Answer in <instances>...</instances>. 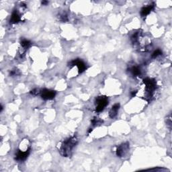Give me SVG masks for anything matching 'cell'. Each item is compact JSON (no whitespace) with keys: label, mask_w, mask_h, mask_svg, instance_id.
Wrapping results in <instances>:
<instances>
[{"label":"cell","mask_w":172,"mask_h":172,"mask_svg":"<svg viewBox=\"0 0 172 172\" xmlns=\"http://www.w3.org/2000/svg\"><path fill=\"white\" fill-rule=\"evenodd\" d=\"M92 122L93 126H95V125H96L97 123H99V120H97V118H93V119L92 120Z\"/></svg>","instance_id":"cell-15"},{"label":"cell","mask_w":172,"mask_h":172,"mask_svg":"<svg viewBox=\"0 0 172 172\" xmlns=\"http://www.w3.org/2000/svg\"><path fill=\"white\" fill-rule=\"evenodd\" d=\"M154 8V5L152 4V5H149L148 6H146V7H143L141 10V15L142 17H145L147 16V15L149 14L153 10Z\"/></svg>","instance_id":"cell-8"},{"label":"cell","mask_w":172,"mask_h":172,"mask_svg":"<svg viewBox=\"0 0 172 172\" xmlns=\"http://www.w3.org/2000/svg\"><path fill=\"white\" fill-rule=\"evenodd\" d=\"M120 108V104H115L114 106H112L111 110H110V117L112 118H115L116 116H117L118 112Z\"/></svg>","instance_id":"cell-9"},{"label":"cell","mask_w":172,"mask_h":172,"mask_svg":"<svg viewBox=\"0 0 172 172\" xmlns=\"http://www.w3.org/2000/svg\"><path fill=\"white\" fill-rule=\"evenodd\" d=\"M55 95H56V92L55 91L46 90V89H44L40 92V95H41L42 98L45 99V100L53 99Z\"/></svg>","instance_id":"cell-7"},{"label":"cell","mask_w":172,"mask_h":172,"mask_svg":"<svg viewBox=\"0 0 172 172\" xmlns=\"http://www.w3.org/2000/svg\"><path fill=\"white\" fill-rule=\"evenodd\" d=\"M21 45L25 49H27V48H28L31 46V42L29 41L28 40L24 39L21 41Z\"/></svg>","instance_id":"cell-12"},{"label":"cell","mask_w":172,"mask_h":172,"mask_svg":"<svg viewBox=\"0 0 172 172\" xmlns=\"http://www.w3.org/2000/svg\"><path fill=\"white\" fill-rule=\"evenodd\" d=\"M108 104V99L107 97L99 96L96 98L95 101V110L97 112H100L104 110V108Z\"/></svg>","instance_id":"cell-2"},{"label":"cell","mask_w":172,"mask_h":172,"mask_svg":"<svg viewBox=\"0 0 172 172\" xmlns=\"http://www.w3.org/2000/svg\"><path fill=\"white\" fill-rule=\"evenodd\" d=\"M167 125H168V127L171 128V115H169V118H167Z\"/></svg>","instance_id":"cell-14"},{"label":"cell","mask_w":172,"mask_h":172,"mask_svg":"<svg viewBox=\"0 0 172 172\" xmlns=\"http://www.w3.org/2000/svg\"><path fill=\"white\" fill-rule=\"evenodd\" d=\"M129 151V144L128 143H122V145H119L116 149V154L118 157H122L128 153Z\"/></svg>","instance_id":"cell-4"},{"label":"cell","mask_w":172,"mask_h":172,"mask_svg":"<svg viewBox=\"0 0 172 172\" xmlns=\"http://www.w3.org/2000/svg\"><path fill=\"white\" fill-rule=\"evenodd\" d=\"M162 55V51H161L160 49H157L152 53L151 57H152V58L155 59V58H157V57L159 56H160V55Z\"/></svg>","instance_id":"cell-13"},{"label":"cell","mask_w":172,"mask_h":172,"mask_svg":"<svg viewBox=\"0 0 172 172\" xmlns=\"http://www.w3.org/2000/svg\"><path fill=\"white\" fill-rule=\"evenodd\" d=\"M130 72L133 76H139L141 74V69L137 66H133L130 69Z\"/></svg>","instance_id":"cell-11"},{"label":"cell","mask_w":172,"mask_h":172,"mask_svg":"<svg viewBox=\"0 0 172 172\" xmlns=\"http://www.w3.org/2000/svg\"><path fill=\"white\" fill-rule=\"evenodd\" d=\"M77 143V137H73L65 139L60 149L61 154L64 157H68L71 155V152Z\"/></svg>","instance_id":"cell-1"},{"label":"cell","mask_w":172,"mask_h":172,"mask_svg":"<svg viewBox=\"0 0 172 172\" xmlns=\"http://www.w3.org/2000/svg\"><path fill=\"white\" fill-rule=\"evenodd\" d=\"M48 3V1H42V5H43V6H46Z\"/></svg>","instance_id":"cell-17"},{"label":"cell","mask_w":172,"mask_h":172,"mask_svg":"<svg viewBox=\"0 0 172 172\" xmlns=\"http://www.w3.org/2000/svg\"><path fill=\"white\" fill-rule=\"evenodd\" d=\"M70 66H77L78 68V71H79V73H82L84 71H86L87 68L86 63L79 59H74L73 61H72L70 63Z\"/></svg>","instance_id":"cell-5"},{"label":"cell","mask_w":172,"mask_h":172,"mask_svg":"<svg viewBox=\"0 0 172 172\" xmlns=\"http://www.w3.org/2000/svg\"><path fill=\"white\" fill-rule=\"evenodd\" d=\"M30 152V149L28 148L26 151L18 150V151L16 153V159L18 161H23L26 160L28 157Z\"/></svg>","instance_id":"cell-6"},{"label":"cell","mask_w":172,"mask_h":172,"mask_svg":"<svg viewBox=\"0 0 172 172\" xmlns=\"http://www.w3.org/2000/svg\"><path fill=\"white\" fill-rule=\"evenodd\" d=\"M137 91H133V92H131V96L135 97L136 94H137Z\"/></svg>","instance_id":"cell-16"},{"label":"cell","mask_w":172,"mask_h":172,"mask_svg":"<svg viewBox=\"0 0 172 172\" xmlns=\"http://www.w3.org/2000/svg\"><path fill=\"white\" fill-rule=\"evenodd\" d=\"M21 21V17L20 16V14H18V12H17V10H15L14 12H13L12 16H11V18H10V22L12 24H16V23H18L19 22Z\"/></svg>","instance_id":"cell-10"},{"label":"cell","mask_w":172,"mask_h":172,"mask_svg":"<svg viewBox=\"0 0 172 172\" xmlns=\"http://www.w3.org/2000/svg\"><path fill=\"white\" fill-rule=\"evenodd\" d=\"M143 83L145 85L146 92H148L149 96L151 97V93L156 89V82L154 79H150V78H146L143 80Z\"/></svg>","instance_id":"cell-3"}]
</instances>
